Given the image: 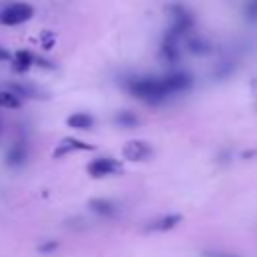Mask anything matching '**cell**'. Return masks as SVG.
<instances>
[{
    "label": "cell",
    "instance_id": "cell-1",
    "mask_svg": "<svg viewBox=\"0 0 257 257\" xmlns=\"http://www.w3.org/2000/svg\"><path fill=\"white\" fill-rule=\"evenodd\" d=\"M128 88L135 96L149 100V102H159L169 94L163 78H139V80H133Z\"/></svg>",
    "mask_w": 257,
    "mask_h": 257
},
{
    "label": "cell",
    "instance_id": "cell-11",
    "mask_svg": "<svg viewBox=\"0 0 257 257\" xmlns=\"http://www.w3.org/2000/svg\"><path fill=\"white\" fill-rule=\"evenodd\" d=\"M179 221H181V217H179V215H165L163 219L153 221L149 229H151V231H167V229H173Z\"/></svg>",
    "mask_w": 257,
    "mask_h": 257
},
{
    "label": "cell",
    "instance_id": "cell-10",
    "mask_svg": "<svg viewBox=\"0 0 257 257\" xmlns=\"http://www.w3.org/2000/svg\"><path fill=\"white\" fill-rule=\"evenodd\" d=\"M88 149H90V145H86V143H80V141H76V139H64V141L58 145V149L54 151V157L66 155V153H70V151H88Z\"/></svg>",
    "mask_w": 257,
    "mask_h": 257
},
{
    "label": "cell",
    "instance_id": "cell-8",
    "mask_svg": "<svg viewBox=\"0 0 257 257\" xmlns=\"http://www.w3.org/2000/svg\"><path fill=\"white\" fill-rule=\"evenodd\" d=\"M66 124L70 128H78V131H88L94 126V118L88 112H74L66 118Z\"/></svg>",
    "mask_w": 257,
    "mask_h": 257
},
{
    "label": "cell",
    "instance_id": "cell-12",
    "mask_svg": "<svg viewBox=\"0 0 257 257\" xmlns=\"http://www.w3.org/2000/svg\"><path fill=\"white\" fill-rule=\"evenodd\" d=\"M22 98L16 96L12 90H0V106L2 108H20Z\"/></svg>",
    "mask_w": 257,
    "mask_h": 257
},
{
    "label": "cell",
    "instance_id": "cell-13",
    "mask_svg": "<svg viewBox=\"0 0 257 257\" xmlns=\"http://www.w3.org/2000/svg\"><path fill=\"white\" fill-rule=\"evenodd\" d=\"M116 122H120L122 126H133V124H137V116L133 112H120L116 116Z\"/></svg>",
    "mask_w": 257,
    "mask_h": 257
},
{
    "label": "cell",
    "instance_id": "cell-9",
    "mask_svg": "<svg viewBox=\"0 0 257 257\" xmlns=\"http://www.w3.org/2000/svg\"><path fill=\"white\" fill-rule=\"evenodd\" d=\"M88 207L96 215H102V217H112L116 213V203H112L110 199H92L88 203Z\"/></svg>",
    "mask_w": 257,
    "mask_h": 257
},
{
    "label": "cell",
    "instance_id": "cell-5",
    "mask_svg": "<svg viewBox=\"0 0 257 257\" xmlns=\"http://www.w3.org/2000/svg\"><path fill=\"white\" fill-rule=\"evenodd\" d=\"M163 82H165V88H167L169 94L171 92H181V90H185V88L191 86V78L185 72H173V74L165 76Z\"/></svg>",
    "mask_w": 257,
    "mask_h": 257
},
{
    "label": "cell",
    "instance_id": "cell-2",
    "mask_svg": "<svg viewBox=\"0 0 257 257\" xmlns=\"http://www.w3.org/2000/svg\"><path fill=\"white\" fill-rule=\"evenodd\" d=\"M34 16V8L28 2H12L0 10V24L4 26H18Z\"/></svg>",
    "mask_w": 257,
    "mask_h": 257
},
{
    "label": "cell",
    "instance_id": "cell-3",
    "mask_svg": "<svg viewBox=\"0 0 257 257\" xmlns=\"http://www.w3.org/2000/svg\"><path fill=\"white\" fill-rule=\"evenodd\" d=\"M122 155L124 159L128 161H135V163H141L145 159L151 157V147L145 143V141H128L122 149Z\"/></svg>",
    "mask_w": 257,
    "mask_h": 257
},
{
    "label": "cell",
    "instance_id": "cell-4",
    "mask_svg": "<svg viewBox=\"0 0 257 257\" xmlns=\"http://www.w3.org/2000/svg\"><path fill=\"white\" fill-rule=\"evenodd\" d=\"M86 171H88L92 177H106V175L116 173V171H118V165H116L114 159L102 157V159H94V161L86 167Z\"/></svg>",
    "mask_w": 257,
    "mask_h": 257
},
{
    "label": "cell",
    "instance_id": "cell-7",
    "mask_svg": "<svg viewBox=\"0 0 257 257\" xmlns=\"http://www.w3.org/2000/svg\"><path fill=\"white\" fill-rule=\"evenodd\" d=\"M10 62H12V68L16 72H26L34 64V54L30 50H18V52L12 54V60Z\"/></svg>",
    "mask_w": 257,
    "mask_h": 257
},
{
    "label": "cell",
    "instance_id": "cell-15",
    "mask_svg": "<svg viewBox=\"0 0 257 257\" xmlns=\"http://www.w3.org/2000/svg\"><path fill=\"white\" fill-rule=\"evenodd\" d=\"M207 257H237V255H229L223 251H211V253H207Z\"/></svg>",
    "mask_w": 257,
    "mask_h": 257
},
{
    "label": "cell",
    "instance_id": "cell-6",
    "mask_svg": "<svg viewBox=\"0 0 257 257\" xmlns=\"http://www.w3.org/2000/svg\"><path fill=\"white\" fill-rule=\"evenodd\" d=\"M26 157H28V153H26V145H24V143H14V145L6 151L4 161H6L8 167H20V165L26 163Z\"/></svg>",
    "mask_w": 257,
    "mask_h": 257
},
{
    "label": "cell",
    "instance_id": "cell-14",
    "mask_svg": "<svg viewBox=\"0 0 257 257\" xmlns=\"http://www.w3.org/2000/svg\"><path fill=\"white\" fill-rule=\"evenodd\" d=\"M10 60H12L10 50H8V48H4V46H0V62H10Z\"/></svg>",
    "mask_w": 257,
    "mask_h": 257
}]
</instances>
